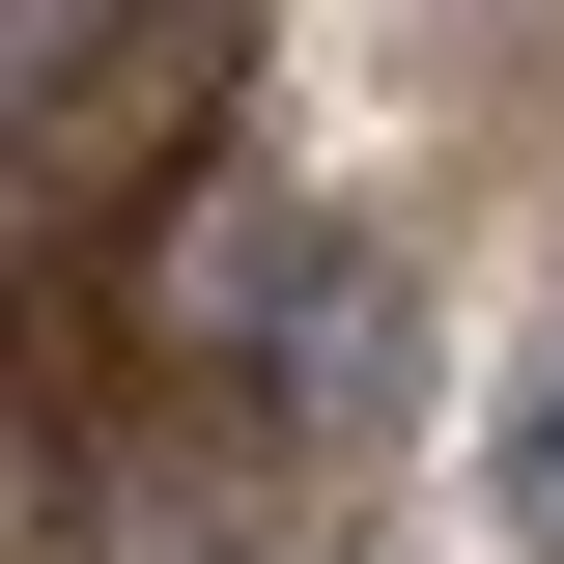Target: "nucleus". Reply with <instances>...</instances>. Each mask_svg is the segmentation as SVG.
<instances>
[{"instance_id": "nucleus-1", "label": "nucleus", "mask_w": 564, "mask_h": 564, "mask_svg": "<svg viewBox=\"0 0 564 564\" xmlns=\"http://www.w3.org/2000/svg\"><path fill=\"white\" fill-rule=\"evenodd\" d=\"M113 282H141V339L170 367H226V423L254 452H339V423H395V254L367 226H311V198H254V170H170V198L113 226Z\"/></svg>"}, {"instance_id": "nucleus-2", "label": "nucleus", "mask_w": 564, "mask_h": 564, "mask_svg": "<svg viewBox=\"0 0 564 564\" xmlns=\"http://www.w3.org/2000/svg\"><path fill=\"white\" fill-rule=\"evenodd\" d=\"M113 57H141V0H0V141L57 113V85H113Z\"/></svg>"}, {"instance_id": "nucleus-3", "label": "nucleus", "mask_w": 564, "mask_h": 564, "mask_svg": "<svg viewBox=\"0 0 564 564\" xmlns=\"http://www.w3.org/2000/svg\"><path fill=\"white\" fill-rule=\"evenodd\" d=\"M508 508H536V536H564V367H536V395H508Z\"/></svg>"}]
</instances>
